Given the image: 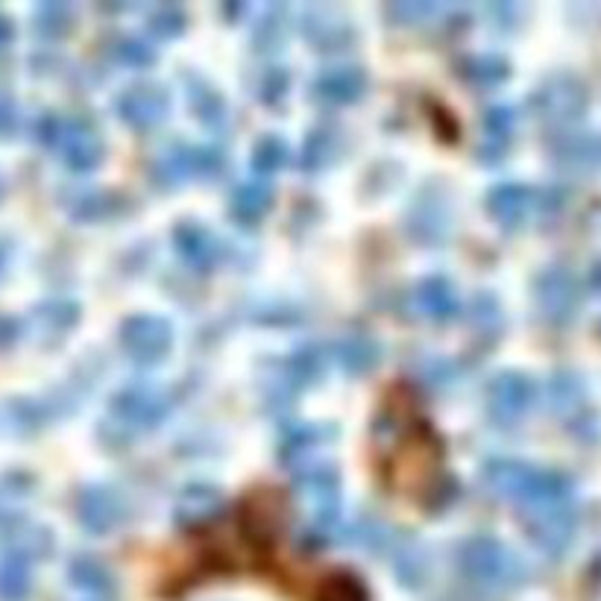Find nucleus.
<instances>
[{
    "label": "nucleus",
    "mask_w": 601,
    "mask_h": 601,
    "mask_svg": "<svg viewBox=\"0 0 601 601\" xmlns=\"http://www.w3.org/2000/svg\"><path fill=\"white\" fill-rule=\"evenodd\" d=\"M379 460L391 485L417 501H435L443 487V449L405 391L391 393L376 426Z\"/></svg>",
    "instance_id": "f257e3e1"
},
{
    "label": "nucleus",
    "mask_w": 601,
    "mask_h": 601,
    "mask_svg": "<svg viewBox=\"0 0 601 601\" xmlns=\"http://www.w3.org/2000/svg\"><path fill=\"white\" fill-rule=\"evenodd\" d=\"M485 481L501 496L522 501L526 510L572 501V478L558 469H540L522 460H490L485 467Z\"/></svg>",
    "instance_id": "f03ea898"
},
{
    "label": "nucleus",
    "mask_w": 601,
    "mask_h": 601,
    "mask_svg": "<svg viewBox=\"0 0 601 601\" xmlns=\"http://www.w3.org/2000/svg\"><path fill=\"white\" fill-rule=\"evenodd\" d=\"M39 138L74 170H89L103 159V138L83 117L51 115L39 124Z\"/></svg>",
    "instance_id": "7ed1b4c3"
},
{
    "label": "nucleus",
    "mask_w": 601,
    "mask_h": 601,
    "mask_svg": "<svg viewBox=\"0 0 601 601\" xmlns=\"http://www.w3.org/2000/svg\"><path fill=\"white\" fill-rule=\"evenodd\" d=\"M460 567L476 584L490 587V590L514 587L526 572L522 560L493 537H476L467 546H460Z\"/></svg>",
    "instance_id": "20e7f679"
},
{
    "label": "nucleus",
    "mask_w": 601,
    "mask_h": 601,
    "mask_svg": "<svg viewBox=\"0 0 601 601\" xmlns=\"http://www.w3.org/2000/svg\"><path fill=\"white\" fill-rule=\"evenodd\" d=\"M224 165V156H220L215 147H191V144H176L170 151L156 159V179L167 185L185 183V179H191V176H203V174H215Z\"/></svg>",
    "instance_id": "39448f33"
},
{
    "label": "nucleus",
    "mask_w": 601,
    "mask_h": 601,
    "mask_svg": "<svg viewBox=\"0 0 601 601\" xmlns=\"http://www.w3.org/2000/svg\"><path fill=\"white\" fill-rule=\"evenodd\" d=\"M526 522L537 546L551 555L567 549L576 535V508L572 501H560V505H546V508L526 510Z\"/></svg>",
    "instance_id": "423d86ee"
},
{
    "label": "nucleus",
    "mask_w": 601,
    "mask_h": 601,
    "mask_svg": "<svg viewBox=\"0 0 601 601\" xmlns=\"http://www.w3.org/2000/svg\"><path fill=\"white\" fill-rule=\"evenodd\" d=\"M531 400H535V384L528 382L526 376H519V373H501L499 379L490 382L487 408H490V417L496 423L510 426L526 414Z\"/></svg>",
    "instance_id": "0eeeda50"
},
{
    "label": "nucleus",
    "mask_w": 601,
    "mask_h": 601,
    "mask_svg": "<svg viewBox=\"0 0 601 601\" xmlns=\"http://www.w3.org/2000/svg\"><path fill=\"white\" fill-rule=\"evenodd\" d=\"M537 300H540L546 318L563 323L576 314L578 302H581L578 279L567 268H549L537 282Z\"/></svg>",
    "instance_id": "6e6552de"
},
{
    "label": "nucleus",
    "mask_w": 601,
    "mask_h": 601,
    "mask_svg": "<svg viewBox=\"0 0 601 601\" xmlns=\"http://www.w3.org/2000/svg\"><path fill=\"white\" fill-rule=\"evenodd\" d=\"M121 343L138 364H153L170 350V327L159 318H133L124 323Z\"/></svg>",
    "instance_id": "1a4fd4ad"
},
{
    "label": "nucleus",
    "mask_w": 601,
    "mask_h": 601,
    "mask_svg": "<svg viewBox=\"0 0 601 601\" xmlns=\"http://www.w3.org/2000/svg\"><path fill=\"white\" fill-rule=\"evenodd\" d=\"M165 393L156 391V387L138 384V387H129V391L117 396L115 405H112V414H115L117 426H126L129 432H135V428L153 426V423L165 414Z\"/></svg>",
    "instance_id": "9d476101"
},
{
    "label": "nucleus",
    "mask_w": 601,
    "mask_h": 601,
    "mask_svg": "<svg viewBox=\"0 0 601 601\" xmlns=\"http://www.w3.org/2000/svg\"><path fill=\"white\" fill-rule=\"evenodd\" d=\"M302 496L309 505L311 528L329 531L338 522V485L329 469H309L300 476Z\"/></svg>",
    "instance_id": "9b49d317"
},
{
    "label": "nucleus",
    "mask_w": 601,
    "mask_h": 601,
    "mask_svg": "<svg viewBox=\"0 0 601 601\" xmlns=\"http://www.w3.org/2000/svg\"><path fill=\"white\" fill-rule=\"evenodd\" d=\"M535 106L549 121H567L584 110V89L572 76H555L535 94Z\"/></svg>",
    "instance_id": "f8f14e48"
},
{
    "label": "nucleus",
    "mask_w": 601,
    "mask_h": 601,
    "mask_svg": "<svg viewBox=\"0 0 601 601\" xmlns=\"http://www.w3.org/2000/svg\"><path fill=\"white\" fill-rule=\"evenodd\" d=\"M117 110L129 124L147 129L167 115V94L159 85H135L117 101Z\"/></svg>",
    "instance_id": "ddd939ff"
},
{
    "label": "nucleus",
    "mask_w": 601,
    "mask_h": 601,
    "mask_svg": "<svg viewBox=\"0 0 601 601\" xmlns=\"http://www.w3.org/2000/svg\"><path fill=\"white\" fill-rule=\"evenodd\" d=\"M76 508H80L83 526L92 528V531H110L112 526H117L124 519V501H121V496L112 490H101V487L85 490Z\"/></svg>",
    "instance_id": "4468645a"
},
{
    "label": "nucleus",
    "mask_w": 601,
    "mask_h": 601,
    "mask_svg": "<svg viewBox=\"0 0 601 601\" xmlns=\"http://www.w3.org/2000/svg\"><path fill=\"white\" fill-rule=\"evenodd\" d=\"M487 203H490L493 218L499 220V224L519 226L535 211L537 197L526 185H499L496 191H490Z\"/></svg>",
    "instance_id": "2eb2a0df"
},
{
    "label": "nucleus",
    "mask_w": 601,
    "mask_h": 601,
    "mask_svg": "<svg viewBox=\"0 0 601 601\" xmlns=\"http://www.w3.org/2000/svg\"><path fill=\"white\" fill-rule=\"evenodd\" d=\"M314 92L329 103L355 101L364 92V74H361L359 68H332V71L318 76Z\"/></svg>",
    "instance_id": "dca6fc26"
},
{
    "label": "nucleus",
    "mask_w": 601,
    "mask_h": 601,
    "mask_svg": "<svg viewBox=\"0 0 601 601\" xmlns=\"http://www.w3.org/2000/svg\"><path fill=\"white\" fill-rule=\"evenodd\" d=\"M30 593V558L24 551H7L0 558V601H24Z\"/></svg>",
    "instance_id": "f3484780"
},
{
    "label": "nucleus",
    "mask_w": 601,
    "mask_h": 601,
    "mask_svg": "<svg viewBox=\"0 0 601 601\" xmlns=\"http://www.w3.org/2000/svg\"><path fill=\"white\" fill-rule=\"evenodd\" d=\"M176 247L185 256V261L197 265V268L215 265L220 259L218 238L209 229H200V226H183L179 235H176Z\"/></svg>",
    "instance_id": "a211bd4d"
},
{
    "label": "nucleus",
    "mask_w": 601,
    "mask_h": 601,
    "mask_svg": "<svg viewBox=\"0 0 601 601\" xmlns=\"http://www.w3.org/2000/svg\"><path fill=\"white\" fill-rule=\"evenodd\" d=\"M71 581L83 593V599H115V581H112L110 569L101 567L97 560H74Z\"/></svg>",
    "instance_id": "6ab92c4d"
},
{
    "label": "nucleus",
    "mask_w": 601,
    "mask_h": 601,
    "mask_svg": "<svg viewBox=\"0 0 601 601\" xmlns=\"http://www.w3.org/2000/svg\"><path fill=\"white\" fill-rule=\"evenodd\" d=\"M555 156L569 167H599L601 165V138L599 135L576 133L555 144Z\"/></svg>",
    "instance_id": "aec40b11"
},
{
    "label": "nucleus",
    "mask_w": 601,
    "mask_h": 601,
    "mask_svg": "<svg viewBox=\"0 0 601 601\" xmlns=\"http://www.w3.org/2000/svg\"><path fill=\"white\" fill-rule=\"evenodd\" d=\"M419 311H426L432 318H452L458 311V297L452 291L446 279H428L417 288Z\"/></svg>",
    "instance_id": "412c9836"
},
{
    "label": "nucleus",
    "mask_w": 601,
    "mask_h": 601,
    "mask_svg": "<svg viewBox=\"0 0 601 601\" xmlns=\"http://www.w3.org/2000/svg\"><path fill=\"white\" fill-rule=\"evenodd\" d=\"M270 188L268 185H259V183H247L241 185L238 191L232 194V209H235V218L238 220H256L265 215V209L270 206Z\"/></svg>",
    "instance_id": "4be33fe9"
},
{
    "label": "nucleus",
    "mask_w": 601,
    "mask_h": 601,
    "mask_svg": "<svg viewBox=\"0 0 601 601\" xmlns=\"http://www.w3.org/2000/svg\"><path fill=\"white\" fill-rule=\"evenodd\" d=\"M549 396L551 405L558 411L578 408L581 400H584V384H581L578 376H572V373H558V376L549 382Z\"/></svg>",
    "instance_id": "5701e85b"
},
{
    "label": "nucleus",
    "mask_w": 601,
    "mask_h": 601,
    "mask_svg": "<svg viewBox=\"0 0 601 601\" xmlns=\"http://www.w3.org/2000/svg\"><path fill=\"white\" fill-rule=\"evenodd\" d=\"M35 18H39V30H42V33H65L71 12H68V7H62V3H44V7H39Z\"/></svg>",
    "instance_id": "b1692460"
},
{
    "label": "nucleus",
    "mask_w": 601,
    "mask_h": 601,
    "mask_svg": "<svg viewBox=\"0 0 601 601\" xmlns=\"http://www.w3.org/2000/svg\"><path fill=\"white\" fill-rule=\"evenodd\" d=\"M510 126H514V115H510L508 110H493L490 117L485 121V142L505 147V144H508Z\"/></svg>",
    "instance_id": "393cba45"
},
{
    "label": "nucleus",
    "mask_w": 601,
    "mask_h": 601,
    "mask_svg": "<svg viewBox=\"0 0 601 601\" xmlns=\"http://www.w3.org/2000/svg\"><path fill=\"white\" fill-rule=\"evenodd\" d=\"M284 156V147L279 142H273V138H268V142L261 144L259 153H256V165H259V170H268V167L279 165Z\"/></svg>",
    "instance_id": "a878e982"
},
{
    "label": "nucleus",
    "mask_w": 601,
    "mask_h": 601,
    "mask_svg": "<svg viewBox=\"0 0 601 601\" xmlns=\"http://www.w3.org/2000/svg\"><path fill=\"white\" fill-rule=\"evenodd\" d=\"M18 124V110L15 103L9 101L7 94H0V135L12 133Z\"/></svg>",
    "instance_id": "bb28decb"
},
{
    "label": "nucleus",
    "mask_w": 601,
    "mask_h": 601,
    "mask_svg": "<svg viewBox=\"0 0 601 601\" xmlns=\"http://www.w3.org/2000/svg\"><path fill=\"white\" fill-rule=\"evenodd\" d=\"M9 35H12V27H9V18L0 15V48L9 42Z\"/></svg>",
    "instance_id": "cd10ccee"
},
{
    "label": "nucleus",
    "mask_w": 601,
    "mask_h": 601,
    "mask_svg": "<svg viewBox=\"0 0 601 601\" xmlns=\"http://www.w3.org/2000/svg\"><path fill=\"white\" fill-rule=\"evenodd\" d=\"M590 284H593L595 291H601V259L590 268Z\"/></svg>",
    "instance_id": "c85d7f7f"
},
{
    "label": "nucleus",
    "mask_w": 601,
    "mask_h": 601,
    "mask_svg": "<svg viewBox=\"0 0 601 601\" xmlns=\"http://www.w3.org/2000/svg\"><path fill=\"white\" fill-rule=\"evenodd\" d=\"M0 194H3V179H0Z\"/></svg>",
    "instance_id": "c756f323"
}]
</instances>
